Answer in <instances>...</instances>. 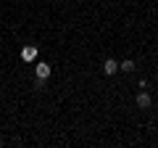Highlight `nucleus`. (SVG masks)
<instances>
[{
  "label": "nucleus",
  "instance_id": "3",
  "mask_svg": "<svg viewBox=\"0 0 158 148\" xmlns=\"http://www.w3.org/2000/svg\"><path fill=\"white\" fill-rule=\"evenodd\" d=\"M21 58H24V61H37V48H34V45H27V48L21 50Z\"/></svg>",
  "mask_w": 158,
  "mask_h": 148
},
{
  "label": "nucleus",
  "instance_id": "4",
  "mask_svg": "<svg viewBox=\"0 0 158 148\" xmlns=\"http://www.w3.org/2000/svg\"><path fill=\"white\" fill-rule=\"evenodd\" d=\"M150 95H148V93L145 90H140V93H137V106H140V108H150Z\"/></svg>",
  "mask_w": 158,
  "mask_h": 148
},
{
  "label": "nucleus",
  "instance_id": "2",
  "mask_svg": "<svg viewBox=\"0 0 158 148\" xmlns=\"http://www.w3.org/2000/svg\"><path fill=\"white\" fill-rule=\"evenodd\" d=\"M103 72L106 74H116L118 72V61L116 58H106V61H103Z\"/></svg>",
  "mask_w": 158,
  "mask_h": 148
},
{
  "label": "nucleus",
  "instance_id": "1",
  "mask_svg": "<svg viewBox=\"0 0 158 148\" xmlns=\"http://www.w3.org/2000/svg\"><path fill=\"white\" fill-rule=\"evenodd\" d=\"M34 77H37V82H45L48 77H50V63L40 61L37 66H34Z\"/></svg>",
  "mask_w": 158,
  "mask_h": 148
},
{
  "label": "nucleus",
  "instance_id": "5",
  "mask_svg": "<svg viewBox=\"0 0 158 148\" xmlns=\"http://www.w3.org/2000/svg\"><path fill=\"white\" fill-rule=\"evenodd\" d=\"M118 69H121V72H135V61H132V58H127V61L118 63Z\"/></svg>",
  "mask_w": 158,
  "mask_h": 148
}]
</instances>
